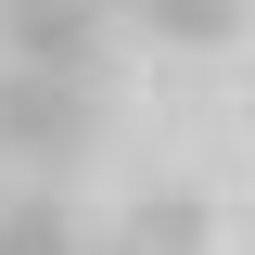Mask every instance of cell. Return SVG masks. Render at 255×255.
Wrapping results in <instances>:
<instances>
[{"mask_svg": "<svg viewBox=\"0 0 255 255\" xmlns=\"http://www.w3.org/2000/svg\"><path fill=\"white\" fill-rule=\"evenodd\" d=\"M0 255H90V243L64 217V191H26V204H0Z\"/></svg>", "mask_w": 255, "mask_h": 255, "instance_id": "obj_3", "label": "cell"}, {"mask_svg": "<svg viewBox=\"0 0 255 255\" xmlns=\"http://www.w3.org/2000/svg\"><path fill=\"white\" fill-rule=\"evenodd\" d=\"M0 153H26L38 179H77V166L102 153V90H90V77L0 64Z\"/></svg>", "mask_w": 255, "mask_h": 255, "instance_id": "obj_1", "label": "cell"}, {"mask_svg": "<svg viewBox=\"0 0 255 255\" xmlns=\"http://www.w3.org/2000/svg\"><path fill=\"white\" fill-rule=\"evenodd\" d=\"M0 38L38 77H90L102 64V0H0Z\"/></svg>", "mask_w": 255, "mask_h": 255, "instance_id": "obj_2", "label": "cell"}, {"mask_svg": "<svg viewBox=\"0 0 255 255\" xmlns=\"http://www.w3.org/2000/svg\"><path fill=\"white\" fill-rule=\"evenodd\" d=\"M128 255H204V204H191V191H153V204L128 217Z\"/></svg>", "mask_w": 255, "mask_h": 255, "instance_id": "obj_5", "label": "cell"}, {"mask_svg": "<svg viewBox=\"0 0 255 255\" xmlns=\"http://www.w3.org/2000/svg\"><path fill=\"white\" fill-rule=\"evenodd\" d=\"M102 255H128V243H102Z\"/></svg>", "mask_w": 255, "mask_h": 255, "instance_id": "obj_6", "label": "cell"}, {"mask_svg": "<svg viewBox=\"0 0 255 255\" xmlns=\"http://www.w3.org/2000/svg\"><path fill=\"white\" fill-rule=\"evenodd\" d=\"M153 13V38H179V51H230L243 38V0H140Z\"/></svg>", "mask_w": 255, "mask_h": 255, "instance_id": "obj_4", "label": "cell"}]
</instances>
